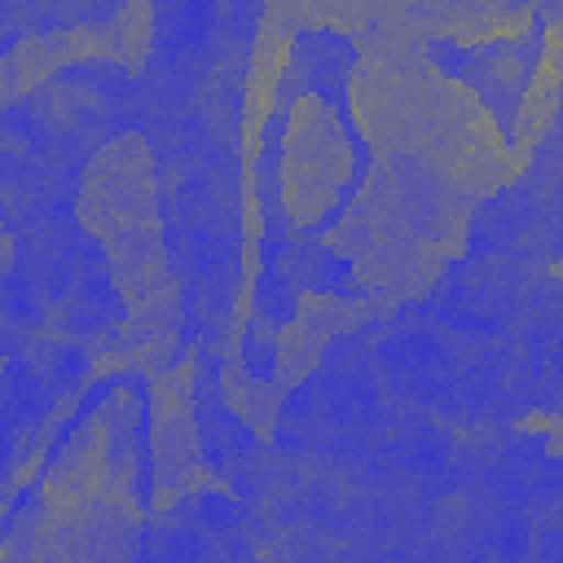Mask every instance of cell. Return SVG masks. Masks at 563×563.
Here are the masks:
<instances>
[{
	"mask_svg": "<svg viewBox=\"0 0 563 563\" xmlns=\"http://www.w3.org/2000/svg\"><path fill=\"white\" fill-rule=\"evenodd\" d=\"M44 352V383L53 396L75 391L79 378L88 374V352L84 347H40Z\"/></svg>",
	"mask_w": 563,
	"mask_h": 563,
	"instance_id": "6da1fadb",
	"label": "cell"
},
{
	"mask_svg": "<svg viewBox=\"0 0 563 563\" xmlns=\"http://www.w3.org/2000/svg\"><path fill=\"white\" fill-rule=\"evenodd\" d=\"M242 369L260 383H268L277 374V339L260 330V321H246V334H242Z\"/></svg>",
	"mask_w": 563,
	"mask_h": 563,
	"instance_id": "7a4b0ae2",
	"label": "cell"
},
{
	"mask_svg": "<svg viewBox=\"0 0 563 563\" xmlns=\"http://www.w3.org/2000/svg\"><path fill=\"white\" fill-rule=\"evenodd\" d=\"M488 550H493L497 563H528V550H532V528H528V519H523V515L501 519V523L493 528V537H488Z\"/></svg>",
	"mask_w": 563,
	"mask_h": 563,
	"instance_id": "3957f363",
	"label": "cell"
},
{
	"mask_svg": "<svg viewBox=\"0 0 563 563\" xmlns=\"http://www.w3.org/2000/svg\"><path fill=\"white\" fill-rule=\"evenodd\" d=\"M194 510H198V523L211 528L216 537H229V532H238V523H242V506H238L233 497L216 493V488H202V493L194 497Z\"/></svg>",
	"mask_w": 563,
	"mask_h": 563,
	"instance_id": "277c9868",
	"label": "cell"
}]
</instances>
